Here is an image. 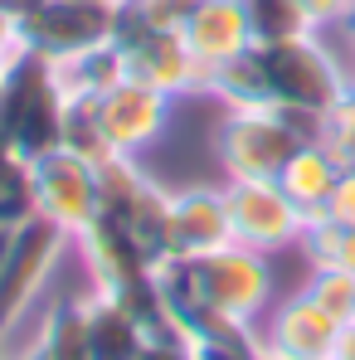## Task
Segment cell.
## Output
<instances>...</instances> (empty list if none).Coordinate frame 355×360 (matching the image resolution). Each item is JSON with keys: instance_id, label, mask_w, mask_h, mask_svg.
<instances>
[{"instance_id": "1", "label": "cell", "mask_w": 355, "mask_h": 360, "mask_svg": "<svg viewBox=\"0 0 355 360\" xmlns=\"http://www.w3.org/2000/svg\"><path fill=\"white\" fill-rule=\"evenodd\" d=\"M253 59L263 68L268 103L283 108V112H297L306 122L326 117V108L351 83V63L326 44V30H306V34H292V39L253 44Z\"/></svg>"}, {"instance_id": "2", "label": "cell", "mask_w": 355, "mask_h": 360, "mask_svg": "<svg viewBox=\"0 0 355 360\" xmlns=\"http://www.w3.org/2000/svg\"><path fill=\"white\" fill-rule=\"evenodd\" d=\"M316 136V122L283 108H234L214 127V161L224 180H278L292 151Z\"/></svg>"}, {"instance_id": "3", "label": "cell", "mask_w": 355, "mask_h": 360, "mask_svg": "<svg viewBox=\"0 0 355 360\" xmlns=\"http://www.w3.org/2000/svg\"><path fill=\"white\" fill-rule=\"evenodd\" d=\"M63 117L68 98L59 88V73L44 59H25L0 98V146L25 161H39L63 146Z\"/></svg>"}, {"instance_id": "4", "label": "cell", "mask_w": 355, "mask_h": 360, "mask_svg": "<svg viewBox=\"0 0 355 360\" xmlns=\"http://www.w3.org/2000/svg\"><path fill=\"white\" fill-rule=\"evenodd\" d=\"M122 5L117 0H39L25 15V49L30 59L68 63L88 49L117 44Z\"/></svg>"}, {"instance_id": "5", "label": "cell", "mask_w": 355, "mask_h": 360, "mask_svg": "<svg viewBox=\"0 0 355 360\" xmlns=\"http://www.w3.org/2000/svg\"><path fill=\"white\" fill-rule=\"evenodd\" d=\"M30 180H34V219L54 224L68 239H78L103 214L98 161L73 146H59V151L30 161Z\"/></svg>"}, {"instance_id": "6", "label": "cell", "mask_w": 355, "mask_h": 360, "mask_svg": "<svg viewBox=\"0 0 355 360\" xmlns=\"http://www.w3.org/2000/svg\"><path fill=\"white\" fill-rule=\"evenodd\" d=\"M200 273L205 302L234 321V326H258L273 307V258L248 248V243H224L205 258H190Z\"/></svg>"}, {"instance_id": "7", "label": "cell", "mask_w": 355, "mask_h": 360, "mask_svg": "<svg viewBox=\"0 0 355 360\" xmlns=\"http://www.w3.org/2000/svg\"><path fill=\"white\" fill-rule=\"evenodd\" d=\"M68 234H59L54 224L44 219H30L25 229H15L10 239V253L0 263V346L10 351L20 321H30L34 311V297L44 292V283L54 278L63 248H68Z\"/></svg>"}, {"instance_id": "8", "label": "cell", "mask_w": 355, "mask_h": 360, "mask_svg": "<svg viewBox=\"0 0 355 360\" xmlns=\"http://www.w3.org/2000/svg\"><path fill=\"white\" fill-rule=\"evenodd\" d=\"M171 112H176L171 93H161L141 78H117L108 93L93 98L103 156H141L146 146L161 141V131L171 127Z\"/></svg>"}, {"instance_id": "9", "label": "cell", "mask_w": 355, "mask_h": 360, "mask_svg": "<svg viewBox=\"0 0 355 360\" xmlns=\"http://www.w3.org/2000/svg\"><path fill=\"white\" fill-rule=\"evenodd\" d=\"M224 205H229L234 243H248L268 258L297 248L311 224L278 180H224Z\"/></svg>"}, {"instance_id": "10", "label": "cell", "mask_w": 355, "mask_h": 360, "mask_svg": "<svg viewBox=\"0 0 355 360\" xmlns=\"http://www.w3.org/2000/svg\"><path fill=\"white\" fill-rule=\"evenodd\" d=\"M127 78H141L171 98H195L205 93V68L195 63V54L185 49L180 30H151L122 15V34H117Z\"/></svg>"}, {"instance_id": "11", "label": "cell", "mask_w": 355, "mask_h": 360, "mask_svg": "<svg viewBox=\"0 0 355 360\" xmlns=\"http://www.w3.org/2000/svg\"><path fill=\"white\" fill-rule=\"evenodd\" d=\"M336 331H341V321L311 297L306 288H297L292 297L273 302L268 307V321H258V341L278 360H331Z\"/></svg>"}, {"instance_id": "12", "label": "cell", "mask_w": 355, "mask_h": 360, "mask_svg": "<svg viewBox=\"0 0 355 360\" xmlns=\"http://www.w3.org/2000/svg\"><path fill=\"white\" fill-rule=\"evenodd\" d=\"M166 243H171V258H205V253L234 243L224 185H180V190H171Z\"/></svg>"}, {"instance_id": "13", "label": "cell", "mask_w": 355, "mask_h": 360, "mask_svg": "<svg viewBox=\"0 0 355 360\" xmlns=\"http://www.w3.org/2000/svg\"><path fill=\"white\" fill-rule=\"evenodd\" d=\"M180 39H185V49L195 54V63L205 73L234 63L238 54H248L258 44L243 0H195L185 25H180Z\"/></svg>"}, {"instance_id": "14", "label": "cell", "mask_w": 355, "mask_h": 360, "mask_svg": "<svg viewBox=\"0 0 355 360\" xmlns=\"http://www.w3.org/2000/svg\"><path fill=\"white\" fill-rule=\"evenodd\" d=\"M341 171H346V166L326 151V141H321V136H306L292 151V161L283 166L278 185L292 195V205L306 219H321V214H326V200H331V190H336V180H341Z\"/></svg>"}, {"instance_id": "15", "label": "cell", "mask_w": 355, "mask_h": 360, "mask_svg": "<svg viewBox=\"0 0 355 360\" xmlns=\"http://www.w3.org/2000/svg\"><path fill=\"white\" fill-rule=\"evenodd\" d=\"M88 331H93V360H141L151 331L122 297L88 292Z\"/></svg>"}, {"instance_id": "16", "label": "cell", "mask_w": 355, "mask_h": 360, "mask_svg": "<svg viewBox=\"0 0 355 360\" xmlns=\"http://www.w3.org/2000/svg\"><path fill=\"white\" fill-rule=\"evenodd\" d=\"M25 351H39L44 360H93L88 297L49 307V311L34 321V331H30V346H25ZM15 356H20V351H15Z\"/></svg>"}, {"instance_id": "17", "label": "cell", "mask_w": 355, "mask_h": 360, "mask_svg": "<svg viewBox=\"0 0 355 360\" xmlns=\"http://www.w3.org/2000/svg\"><path fill=\"white\" fill-rule=\"evenodd\" d=\"M34 219V180H30V161L0 146V229L15 234Z\"/></svg>"}, {"instance_id": "18", "label": "cell", "mask_w": 355, "mask_h": 360, "mask_svg": "<svg viewBox=\"0 0 355 360\" xmlns=\"http://www.w3.org/2000/svg\"><path fill=\"white\" fill-rule=\"evenodd\" d=\"M297 253L306 258V268H341L355 273V229H341L331 219H311L306 234L297 243Z\"/></svg>"}, {"instance_id": "19", "label": "cell", "mask_w": 355, "mask_h": 360, "mask_svg": "<svg viewBox=\"0 0 355 360\" xmlns=\"http://www.w3.org/2000/svg\"><path fill=\"white\" fill-rule=\"evenodd\" d=\"M248 10V25H253V39L258 44H273V39H292V34H306L311 20L297 0H243Z\"/></svg>"}, {"instance_id": "20", "label": "cell", "mask_w": 355, "mask_h": 360, "mask_svg": "<svg viewBox=\"0 0 355 360\" xmlns=\"http://www.w3.org/2000/svg\"><path fill=\"white\" fill-rule=\"evenodd\" d=\"M316 136L326 141V151H331L346 171H355V78L346 83V93L326 108V117L316 122Z\"/></svg>"}, {"instance_id": "21", "label": "cell", "mask_w": 355, "mask_h": 360, "mask_svg": "<svg viewBox=\"0 0 355 360\" xmlns=\"http://www.w3.org/2000/svg\"><path fill=\"white\" fill-rule=\"evenodd\" d=\"M302 288L321 302L336 321H351L355 316V273H341V268H311Z\"/></svg>"}, {"instance_id": "22", "label": "cell", "mask_w": 355, "mask_h": 360, "mask_svg": "<svg viewBox=\"0 0 355 360\" xmlns=\"http://www.w3.org/2000/svg\"><path fill=\"white\" fill-rule=\"evenodd\" d=\"M321 219H331V224H341V229H355V171H341V180H336V190H331Z\"/></svg>"}, {"instance_id": "23", "label": "cell", "mask_w": 355, "mask_h": 360, "mask_svg": "<svg viewBox=\"0 0 355 360\" xmlns=\"http://www.w3.org/2000/svg\"><path fill=\"white\" fill-rule=\"evenodd\" d=\"M302 10H306V20H311V30H346V20H351V5L355 0H297Z\"/></svg>"}, {"instance_id": "24", "label": "cell", "mask_w": 355, "mask_h": 360, "mask_svg": "<svg viewBox=\"0 0 355 360\" xmlns=\"http://www.w3.org/2000/svg\"><path fill=\"white\" fill-rule=\"evenodd\" d=\"M141 360H195V341L190 336H176V331H156L146 341Z\"/></svg>"}, {"instance_id": "25", "label": "cell", "mask_w": 355, "mask_h": 360, "mask_svg": "<svg viewBox=\"0 0 355 360\" xmlns=\"http://www.w3.org/2000/svg\"><path fill=\"white\" fill-rule=\"evenodd\" d=\"M0 59H10V63L30 59V49H25V20L10 15V10H0Z\"/></svg>"}, {"instance_id": "26", "label": "cell", "mask_w": 355, "mask_h": 360, "mask_svg": "<svg viewBox=\"0 0 355 360\" xmlns=\"http://www.w3.org/2000/svg\"><path fill=\"white\" fill-rule=\"evenodd\" d=\"M336 360H355V316L351 321H341V331H336Z\"/></svg>"}, {"instance_id": "27", "label": "cell", "mask_w": 355, "mask_h": 360, "mask_svg": "<svg viewBox=\"0 0 355 360\" xmlns=\"http://www.w3.org/2000/svg\"><path fill=\"white\" fill-rule=\"evenodd\" d=\"M34 5H39V0H0V10H10V15H20V20H25V15H30Z\"/></svg>"}, {"instance_id": "28", "label": "cell", "mask_w": 355, "mask_h": 360, "mask_svg": "<svg viewBox=\"0 0 355 360\" xmlns=\"http://www.w3.org/2000/svg\"><path fill=\"white\" fill-rule=\"evenodd\" d=\"M15 68H20V63L0 59V98H5V88H10V78H15Z\"/></svg>"}, {"instance_id": "29", "label": "cell", "mask_w": 355, "mask_h": 360, "mask_svg": "<svg viewBox=\"0 0 355 360\" xmlns=\"http://www.w3.org/2000/svg\"><path fill=\"white\" fill-rule=\"evenodd\" d=\"M346 44H351V54H346V59H351V78H355V34H346Z\"/></svg>"}, {"instance_id": "30", "label": "cell", "mask_w": 355, "mask_h": 360, "mask_svg": "<svg viewBox=\"0 0 355 360\" xmlns=\"http://www.w3.org/2000/svg\"><path fill=\"white\" fill-rule=\"evenodd\" d=\"M15 360H44V356H39V351H20Z\"/></svg>"}, {"instance_id": "31", "label": "cell", "mask_w": 355, "mask_h": 360, "mask_svg": "<svg viewBox=\"0 0 355 360\" xmlns=\"http://www.w3.org/2000/svg\"><path fill=\"white\" fill-rule=\"evenodd\" d=\"M346 34H355V5H351V20H346Z\"/></svg>"}, {"instance_id": "32", "label": "cell", "mask_w": 355, "mask_h": 360, "mask_svg": "<svg viewBox=\"0 0 355 360\" xmlns=\"http://www.w3.org/2000/svg\"><path fill=\"white\" fill-rule=\"evenodd\" d=\"M0 360H15V356H10V351H5V346H0Z\"/></svg>"}, {"instance_id": "33", "label": "cell", "mask_w": 355, "mask_h": 360, "mask_svg": "<svg viewBox=\"0 0 355 360\" xmlns=\"http://www.w3.org/2000/svg\"><path fill=\"white\" fill-rule=\"evenodd\" d=\"M117 5H127V0H117Z\"/></svg>"}, {"instance_id": "34", "label": "cell", "mask_w": 355, "mask_h": 360, "mask_svg": "<svg viewBox=\"0 0 355 360\" xmlns=\"http://www.w3.org/2000/svg\"><path fill=\"white\" fill-rule=\"evenodd\" d=\"M331 360H336V356H331Z\"/></svg>"}]
</instances>
